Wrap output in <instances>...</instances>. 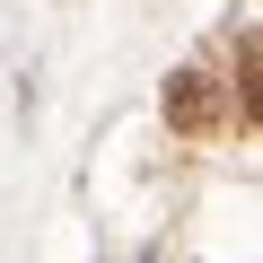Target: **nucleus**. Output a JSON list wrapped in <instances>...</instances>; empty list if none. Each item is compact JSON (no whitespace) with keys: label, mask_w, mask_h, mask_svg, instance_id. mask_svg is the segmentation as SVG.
<instances>
[{"label":"nucleus","mask_w":263,"mask_h":263,"mask_svg":"<svg viewBox=\"0 0 263 263\" xmlns=\"http://www.w3.org/2000/svg\"><path fill=\"white\" fill-rule=\"evenodd\" d=\"M158 114H167V132L202 141V132H219V123H228V88H219L211 70H176V79H167V97H158Z\"/></svg>","instance_id":"nucleus-1"}]
</instances>
